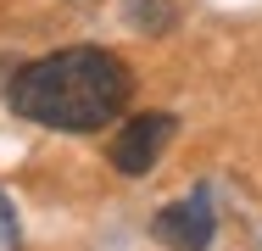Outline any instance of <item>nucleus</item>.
<instances>
[{"mask_svg": "<svg viewBox=\"0 0 262 251\" xmlns=\"http://www.w3.org/2000/svg\"><path fill=\"white\" fill-rule=\"evenodd\" d=\"M179 134V117L173 112H140V117H128L117 134H112V168L123 173V179H140V173H151L157 168V156L167 151V140Z\"/></svg>", "mask_w": 262, "mask_h": 251, "instance_id": "obj_2", "label": "nucleus"}, {"mask_svg": "<svg viewBox=\"0 0 262 251\" xmlns=\"http://www.w3.org/2000/svg\"><path fill=\"white\" fill-rule=\"evenodd\" d=\"M212 229H217V218H212V201L207 196H184V201L162 206L157 218H151V235H157L167 251H207L212 246Z\"/></svg>", "mask_w": 262, "mask_h": 251, "instance_id": "obj_3", "label": "nucleus"}, {"mask_svg": "<svg viewBox=\"0 0 262 251\" xmlns=\"http://www.w3.org/2000/svg\"><path fill=\"white\" fill-rule=\"evenodd\" d=\"M123 11H128V28H140V34H167L179 23L173 0H123Z\"/></svg>", "mask_w": 262, "mask_h": 251, "instance_id": "obj_4", "label": "nucleus"}, {"mask_svg": "<svg viewBox=\"0 0 262 251\" xmlns=\"http://www.w3.org/2000/svg\"><path fill=\"white\" fill-rule=\"evenodd\" d=\"M134 95V73L123 67V56L101 45H67L51 50L28 67L11 73L6 84V106L39 129H61V134H95L112 117H123V106Z\"/></svg>", "mask_w": 262, "mask_h": 251, "instance_id": "obj_1", "label": "nucleus"}]
</instances>
